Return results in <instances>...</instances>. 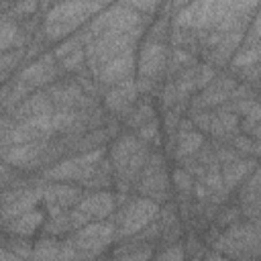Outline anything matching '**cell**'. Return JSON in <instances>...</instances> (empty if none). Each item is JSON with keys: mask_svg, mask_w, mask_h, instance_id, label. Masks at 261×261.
I'll list each match as a JSON object with an SVG mask.
<instances>
[{"mask_svg": "<svg viewBox=\"0 0 261 261\" xmlns=\"http://www.w3.org/2000/svg\"><path fill=\"white\" fill-rule=\"evenodd\" d=\"M257 2H230V0H208V2H190L179 4L173 22L177 29L186 31H218V33H232L245 31L249 12L257 10Z\"/></svg>", "mask_w": 261, "mask_h": 261, "instance_id": "6da1fadb", "label": "cell"}, {"mask_svg": "<svg viewBox=\"0 0 261 261\" xmlns=\"http://www.w3.org/2000/svg\"><path fill=\"white\" fill-rule=\"evenodd\" d=\"M149 159V145L135 135H122L114 141L110 149V165L114 171V181L120 190H128L133 181L139 179L145 163Z\"/></svg>", "mask_w": 261, "mask_h": 261, "instance_id": "7a4b0ae2", "label": "cell"}, {"mask_svg": "<svg viewBox=\"0 0 261 261\" xmlns=\"http://www.w3.org/2000/svg\"><path fill=\"white\" fill-rule=\"evenodd\" d=\"M106 4L100 2H61L47 8L43 33L49 41H57L73 33L82 22L88 18H94L98 12H102Z\"/></svg>", "mask_w": 261, "mask_h": 261, "instance_id": "3957f363", "label": "cell"}, {"mask_svg": "<svg viewBox=\"0 0 261 261\" xmlns=\"http://www.w3.org/2000/svg\"><path fill=\"white\" fill-rule=\"evenodd\" d=\"M216 253L228 259H257L259 251V224L257 222H234L220 237L214 239Z\"/></svg>", "mask_w": 261, "mask_h": 261, "instance_id": "277c9868", "label": "cell"}, {"mask_svg": "<svg viewBox=\"0 0 261 261\" xmlns=\"http://www.w3.org/2000/svg\"><path fill=\"white\" fill-rule=\"evenodd\" d=\"M143 35V31H135V33H100L96 37H90V41L86 43L84 51H86V61L90 65V71L98 69L102 63L130 53L137 47L139 37Z\"/></svg>", "mask_w": 261, "mask_h": 261, "instance_id": "5b68a950", "label": "cell"}, {"mask_svg": "<svg viewBox=\"0 0 261 261\" xmlns=\"http://www.w3.org/2000/svg\"><path fill=\"white\" fill-rule=\"evenodd\" d=\"M157 216H159V204L157 202H153L149 198L128 200L126 206L114 218L116 234L118 237H133V234L141 232L145 226H149L151 222H155Z\"/></svg>", "mask_w": 261, "mask_h": 261, "instance_id": "8992f818", "label": "cell"}, {"mask_svg": "<svg viewBox=\"0 0 261 261\" xmlns=\"http://www.w3.org/2000/svg\"><path fill=\"white\" fill-rule=\"evenodd\" d=\"M114 210H116V196L106 190H100V192H94V194L82 198L75 204V208L71 212H67V216H69L71 228L77 230L90 222L106 220Z\"/></svg>", "mask_w": 261, "mask_h": 261, "instance_id": "52a82bcc", "label": "cell"}, {"mask_svg": "<svg viewBox=\"0 0 261 261\" xmlns=\"http://www.w3.org/2000/svg\"><path fill=\"white\" fill-rule=\"evenodd\" d=\"M116 237V226L110 220H100V222H90L73 232L69 239V245L84 257L90 259L96 253L104 251Z\"/></svg>", "mask_w": 261, "mask_h": 261, "instance_id": "ba28073f", "label": "cell"}, {"mask_svg": "<svg viewBox=\"0 0 261 261\" xmlns=\"http://www.w3.org/2000/svg\"><path fill=\"white\" fill-rule=\"evenodd\" d=\"M169 63V49L163 41H155V39H147V43L143 45L141 53H139V61H137V69H139V77L141 82L137 84V88L147 90L151 88L167 69Z\"/></svg>", "mask_w": 261, "mask_h": 261, "instance_id": "9c48e42d", "label": "cell"}, {"mask_svg": "<svg viewBox=\"0 0 261 261\" xmlns=\"http://www.w3.org/2000/svg\"><path fill=\"white\" fill-rule=\"evenodd\" d=\"M104 159V149H94V151H86L73 157H67L63 161H59L57 165H53L51 169L45 171L47 179H73V181H86L92 171L98 167V163Z\"/></svg>", "mask_w": 261, "mask_h": 261, "instance_id": "30bf717a", "label": "cell"}, {"mask_svg": "<svg viewBox=\"0 0 261 261\" xmlns=\"http://www.w3.org/2000/svg\"><path fill=\"white\" fill-rule=\"evenodd\" d=\"M167 188H169V175L163 165V159H161V155L153 153V155H149V159L137 179V190L141 192L143 198L161 202L167 196Z\"/></svg>", "mask_w": 261, "mask_h": 261, "instance_id": "8fae6325", "label": "cell"}, {"mask_svg": "<svg viewBox=\"0 0 261 261\" xmlns=\"http://www.w3.org/2000/svg\"><path fill=\"white\" fill-rule=\"evenodd\" d=\"M190 120L200 130H206V133H210L212 137H218V139H230L232 133L239 128L237 114L230 112V110H226V108H218V110H196V112H192Z\"/></svg>", "mask_w": 261, "mask_h": 261, "instance_id": "7c38bea8", "label": "cell"}, {"mask_svg": "<svg viewBox=\"0 0 261 261\" xmlns=\"http://www.w3.org/2000/svg\"><path fill=\"white\" fill-rule=\"evenodd\" d=\"M239 82L234 77H228V75H218L214 77L202 92L200 96H196L192 100V112L196 110H208V108H214L222 102H230L232 98V92L237 90Z\"/></svg>", "mask_w": 261, "mask_h": 261, "instance_id": "4fadbf2b", "label": "cell"}, {"mask_svg": "<svg viewBox=\"0 0 261 261\" xmlns=\"http://www.w3.org/2000/svg\"><path fill=\"white\" fill-rule=\"evenodd\" d=\"M47 139L45 141H33V143H20V145H10V147H2L0 149V157L18 167V169H33L35 165H39L45 157L47 151Z\"/></svg>", "mask_w": 261, "mask_h": 261, "instance_id": "5bb4252c", "label": "cell"}, {"mask_svg": "<svg viewBox=\"0 0 261 261\" xmlns=\"http://www.w3.org/2000/svg\"><path fill=\"white\" fill-rule=\"evenodd\" d=\"M47 96L53 102V108H77V110H86L92 108V100L88 98V94L84 92V88L77 82H59V84H51L47 88Z\"/></svg>", "mask_w": 261, "mask_h": 261, "instance_id": "9a60e30c", "label": "cell"}, {"mask_svg": "<svg viewBox=\"0 0 261 261\" xmlns=\"http://www.w3.org/2000/svg\"><path fill=\"white\" fill-rule=\"evenodd\" d=\"M82 200V188L67 184H49L41 188V202L49 208V214H59L69 206H75Z\"/></svg>", "mask_w": 261, "mask_h": 261, "instance_id": "2e32d148", "label": "cell"}, {"mask_svg": "<svg viewBox=\"0 0 261 261\" xmlns=\"http://www.w3.org/2000/svg\"><path fill=\"white\" fill-rule=\"evenodd\" d=\"M135 71V53H124V55H118L106 63H102L98 69H94V77L100 82V84H106V86H116V84H122L126 80H130Z\"/></svg>", "mask_w": 261, "mask_h": 261, "instance_id": "e0dca14e", "label": "cell"}, {"mask_svg": "<svg viewBox=\"0 0 261 261\" xmlns=\"http://www.w3.org/2000/svg\"><path fill=\"white\" fill-rule=\"evenodd\" d=\"M57 77V65H55V57L45 53L41 55L39 59H35L33 63H29L20 73H18V82L24 84L27 88H39V86H45L51 82H55Z\"/></svg>", "mask_w": 261, "mask_h": 261, "instance_id": "ac0fdd59", "label": "cell"}, {"mask_svg": "<svg viewBox=\"0 0 261 261\" xmlns=\"http://www.w3.org/2000/svg\"><path fill=\"white\" fill-rule=\"evenodd\" d=\"M33 261H82L84 257L69 245V241L59 243L55 239H39L33 245Z\"/></svg>", "mask_w": 261, "mask_h": 261, "instance_id": "d6986e66", "label": "cell"}, {"mask_svg": "<svg viewBox=\"0 0 261 261\" xmlns=\"http://www.w3.org/2000/svg\"><path fill=\"white\" fill-rule=\"evenodd\" d=\"M137 92H139V88L133 77L122 84L112 86V90L106 94V108L118 116H126L135 106Z\"/></svg>", "mask_w": 261, "mask_h": 261, "instance_id": "ffe728a7", "label": "cell"}, {"mask_svg": "<svg viewBox=\"0 0 261 261\" xmlns=\"http://www.w3.org/2000/svg\"><path fill=\"white\" fill-rule=\"evenodd\" d=\"M202 145H204V137H202V133L196 130V126L192 124V120H190V118H188V120H179L173 157H175L177 161H184V159L196 155Z\"/></svg>", "mask_w": 261, "mask_h": 261, "instance_id": "44dd1931", "label": "cell"}, {"mask_svg": "<svg viewBox=\"0 0 261 261\" xmlns=\"http://www.w3.org/2000/svg\"><path fill=\"white\" fill-rule=\"evenodd\" d=\"M245 37V31H232V33H220L218 41L206 49V65L214 67V65H224L232 53L237 51V47L241 45Z\"/></svg>", "mask_w": 261, "mask_h": 261, "instance_id": "7402d4cb", "label": "cell"}, {"mask_svg": "<svg viewBox=\"0 0 261 261\" xmlns=\"http://www.w3.org/2000/svg\"><path fill=\"white\" fill-rule=\"evenodd\" d=\"M55 108H53V102L49 100L47 92H37L33 96H27L16 108H14V114L12 118L14 120H29V118H37V116H45V114H51Z\"/></svg>", "mask_w": 261, "mask_h": 261, "instance_id": "603a6c76", "label": "cell"}, {"mask_svg": "<svg viewBox=\"0 0 261 261\" xmlns=\"http://www.w3.org/2000/svg\"><path fill=\"white\" fill-rule=\"evenodd\" d=\"M255 167H257L255 159L247 161V159H241V157H237V159H232V161H228V163H222V167H220V177H222L224 190L230 192L237 184L245 181V177H249V173H251Z\"/></svg>", "mask_w": 261, "mask_h": 261, "instance_id": "cb8c5ba5", "label": "cell"}, {"mask_svg": "<svg viewBox=\"0 0 261 261\" xmlns=\"http://www.w3.org/2000/svg\"><path fill=\"white\" fill-rule=\"evenodd\" d=\"M241 202H243L245 214H247L253 222H257V212H259V173H257V167L251 171L249 179H245Z\"/></svg>", "mask_w": 261, "mask_h": 261, "instance_id": "d4e9b609", "label": "cell"}, {"mask_svg": "<svg viewBox=\"0 0 261 261\" xmlns=\"http://www.w3.org/2000/svg\"><path fill=\"white\" fill-rule=\"evenodd\" d=\"M41 222H43V212L41 210H31V212H24V214L12 218L8 222V230L14 232L16 237H24L27 239L29 234H33L39 228Z\"/></svg>", "mask_w": 261, "mask_h": 261, "instance_id": "484cf974", "label": "cell"}, {"mask_svg": "<svg viewBox=\"0 0 261 261\" xmlns=\"http://www.w3.org/2000/svg\"><path fill=\"white\" fill-rule=\"evenodd\" d=\"M27 35L24 31L12 22V20H0V51H12V49H22Z\"/></svg>", "mask_w": 261, "mask_h": 261, "instance_id": "4316f807", "label": "cell"}, {"mask_svg": "<svg viewBox=\"0 0 261 261\" xmlns=\"http://www.w3.org/2000/svg\"><path fill=\"white\" fill-rule=\"evenodd\" d=\"M259 57H261L259 45H245V47H241V49L232 55V67H234L237 71L249 69V67H253V65H259Z\"/></svg>", "mask_w": 261, "mask_h": 261, "instance_id": "83f0119b", "label": "cell"}, {"mask_svg": "<svg viewBox=\"0 0 261 261\" xmlns=\"http://www.w3.org/2000/svg\"><path fill=\"white\" fill-rule=\"evenodd\" d=\"M155 118V112H153V108H151V104L147 102V100H143V102H139V104H135L133 106V110L128 112V118H126V124L130 126V128H141V126H145L147 122H151Z\"/></svg>", "mask_w": 261, "mask_h": 261, "instance_id": "f1b7e54d", "label": "cell"}, {"mask_svg": "<svg viewBox=\"0 0 261 261\" xmlns=\"http://www.w3.org/2000/svg\"><path fill=\"white\" fill-rule=\"evenodd\" d=\"M20 59H22V49L0 51V82L20 63Z\"/></svg>", "mask_w": 261, "mask_h": 261, "instance_id": "f546056e", "label": "cell"}, {"mask_svg": "<svg viewBox=\"0 0 261 261\" xmlns=\"http://www.w3.org/2000/svg\"><path fill=\"white\" fill-rule=\"evenodd\" d=\"M173 184H175V188H177V192L184 196V198H188L192 192H194V177L184 169V167H177L175 171H173Z\"/></svg>", "mask_w": 261, "mask_h": 261, "instance_id": "4dcf8cb0", "label": "cell"}, {"mask_svg": "<svg viewBox=\"0 0 261 261\" xmlns=\"http://www.w3.org/2000/svg\"><path fill=\"white\" fill-rule=\"evenodd\" d=\"M6 249L10 253H14L20 261L22 259H31V255H33V243H29L24 237H16V239L6 241Z\"/></svg>", "mask_w": 261, "mask_h": 261, "instance_id": "1f68e13d", "label": "cell"}, {"mask_svg": "<svg viewBox=\"0 0 261 261\" xmlns=\"http://www.w3.org/2000/svg\"><path fill=\"white\" fill-rule=\"evenodd\" d=\"M45 230L49 234H59V232H65V230H71V224H69V216L65 212H59V214H53L47 224H45Z\"/></svg>", "mask_w": 261, "mask_h": 261, "instance_id": "d6a6232c", "label": "cell"}, {"mask_svg": "<svg viewBox=\"0 0 261 261\" xmlns=\"http://www.w3.org/2000/svg\"><path fill=\"white\" fill-rule=\"evenodd\" d=\"M84 59H86V51L84 49H77V51L61 57V69L63 71H77V69H82Z\"/></svg>", "mask_w": 261, "mask_h": 261, "instance_id": "836d02e7", "label": "cell"}, {"mask_svg": "<svg viewBox=\"0 0 261 261\" xmlns=\"http://www.w3.org/2000/svg\"><path fill=\"white\" fill-rule=\"evenodd\" d=\"M151 257H153L151 247H139V249H130L126 253L116 255V261H149Z\"/></svg>", "mask_w": 261, "mask_h": 261, "instance_id": "e575fe53", "label": "cell"}, {"mask_svg": "<svg viewBox=\"0 0 261 261\" xmlns=\"http://www.w3.org/2000/svg\"><path fill=\"white\" fill-rule=\"evenodd\" d=\"M232 147L237 153H251L253 157H257V141L255 139H249L245 135H239L232 139Z\"/></svg>", "mask_w": 261, "mask_h": 261, "instance_id": "d590c367", "label": "cell"}, {"mask_svg": "<svg viewBox=\"0 0 261 261\" xmlns=\"http://www.w3.org/2000/svg\"><path fill=\"white\" fill-rule=\"evenodd\" d=\"M186 259V251H184V245H171V247H167L159 257H157V261H184Z\"/></svg>", "mask_w": 261, "mask_h": 261, "instance_id": "8d00e7d4", "label": "cell"}, {"mask_svg": "<svg viewBox=\"0 0 261 261\" xmlns=\"http://www.w3.org/2000/svg\"><path fill=\"white\" fill-rule=\"evenodd\" d=\"M39 8V4L37 2H20V4H12V10L16 12V14H29V12H35Z\"/></svg>", "mask_w": 261, "mask_h": 261, "instance_id": "74e56055", "label": "cell"}, {"mask_svg": "<svg viewBox=\"0 0 261 261\" xmlns=\"http://www.w3.org/2000/svg\"><path fill=\"white\" fill-rule=\"evenodd\" d=\"M0 261H20L14 253H10L6 247H0Z\"/></svg>", "mask_w": 261, "mask_h": 261, "instance_id": "f35d334b", "label": "cell"}, {"mask_svg": "<svg viewBox=\"0 0 261 261\" xmlns=\"http://www.w3.org/2000/svg\"><path fill=\"white\" fill-rule=\"evenodd\" d=\"M204 261H230V259L224 257V255H220V253H212V255H208Z\"/></svg>", "mask_w": 261, "mask_h": 261, "instance_id": "ab89813d", "label": "cell"}, {"mask_svg": "<svg viewBox=\"0 0 261 261\" xmlns=\"http://www.w3.org/2000/svg\"><path fill=\"white\" fill-rule=\"evenodd\" d=\"M2 175H8V169H6L4 165H0V177H2Z\"/></svg>", "mask_w": 261, "mask_h": 261, "instance_id": "60d3db41", "label": "cell"}, {"mask_svg": "<svg viewBox=\"0 0 261 261\" xmlns=\"http://www.w3.org/2000/svg\"><path fill=\"white\" fill-rule=\"evenodd\" d=\"M0 8H2V4H0Z\"/></svg>", "mask_w": 261, "mask_h": 261, "instance_id": "b9f144b4", "label": "cell"}]
</instances>
